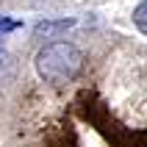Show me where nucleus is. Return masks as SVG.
Instances as JSON below:
<instances>
[{
  "label": "nucleus",
  "mask_w": 147,
  "mask_h": 147,
  "mask_svg": "<svg viewBox=\"0 0 147 147\" xmlns=\"http://www.w3.org/2000/svg\"><path fill=\"white\" fill-rule=\"evenodd\" d=\"M133 25L147 36V0H142L139 6L133 8Z\"/></svg>",
  "instance_id": "obj_4"
},
{
  "label": "nucleus",
  "mask_w": 147,
  "mask_h": 147,
  "mask_svg": "<svg viewBox=\"0 0 147 147\" xmlns=\"http://www.w3.org/2000/svg\"><path fill=\"white\" fill-rule=\"evenodd\" d=\"M20 147H147V45L117 36L69 83L39 81Z\"/></svg>",
  "instance_id": "obj_1"
},
{
  "label": "nucleus",
  "mask_w": 147,
  "mask_h": 147,
  "mask_svg": "<svg viewBox=\"0 0 147 147\" xmlns=\"http://www.w3.org/2000/svg\"><path fill=\"white\" fill-rule=\"evenodd\" d=\"M75 20H58V22H39L36 25V33H53V31H67L72 28Z\"/></svg>",
  "instance_id": "obj_3"
},
{
  "label": "nucleus",
  "mask_w": 147,
  "mask_h": 147,
  "mask_svg": "<svg viewBox=\"0 0 147 147\" xmlns=\"http://www.w3.org/2000/svg\"><path fill=\"white\" fill-rule=\"evenodd\" d=\"M86 53L72 42H50L36 53V72L42 83H69L86 67Z\"/></svg>",
  "instance_id": "obj_2"
},
{
  "label": "nucleus",
  "mask_w": 147,
  "mask_h": 147,
  "mask_svg": "<svg viewBox=\"0 0 147 147\" xmlns=\"http://www.w3.org/2000/svg\"><path fill=\"white\" fill-rule=\"evenodd\" d=\"M22 22H17V20H0V33H11V31H17Z\"/></svg>",
  "instance_id": "obj_5"
}]
</instances>
